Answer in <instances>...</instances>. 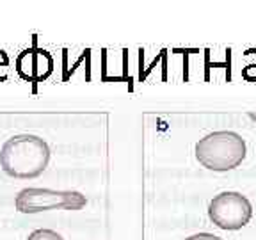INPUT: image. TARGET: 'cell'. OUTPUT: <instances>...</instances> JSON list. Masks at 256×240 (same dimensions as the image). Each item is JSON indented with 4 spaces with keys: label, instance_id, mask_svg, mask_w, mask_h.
Returning <instances> with one entry per match:
<instances>
[{
    "label": "cell",
    "instance_id": "1",
    "mask_svg": "<svg viewBox=\"0 0 256 240\" xmlns=\"http://www.w3.org/2000/svg\"><path fill=\"white\" fill-rule=\"evenodd\" d=\"M50 162V148L34 134H20L8 139L0 150L2 171L11 178L30 180L41 176Z\"/></svg>",
    "mask_w": 256,
    "mask_h": 240
},
{
    "label": "cell",
    "instance_id": "2",
    "mask_svg": "<svg viewBox=\"0 0 256 240\" xmlns=\"http://www.w3.org/2000/svg\"><path fill=\"white\" fill-rule=\"evenodd\" d=\"M196 158L210 171L224 172L238 168L246 158V140L232 130H220L204 136L196 144Z\"/></svg>",
    "mask_w": 256,
    "mask_h": 240
},
{
    "label": "cell",
    "instance_id": "3",
    "mask_svg": "<svg viewBox=\"0 0 256 240\" xmlns=\"http://www.w3.org/2000/svg\"><path fill=\"white\" fill-rule=\"evenodd\" d=\"M88 200L78 190H52V188L27 187L14 198V206L20 214H40L46 210H82Z\"/></svg>",
    "mask_w": 256,
    "mask_h": 240
},
{
    "label": "cell",
    "instance_id": "4",
    "mask_svg": "<svg viewBox=\"0 0 256 240\" xmlns=\"http://www.w3.org/2000/svg\"><path fill=\"white\" fill-rule=\"evenodd\" d=\"M208 217L217 228L235 232L251 220L252 204L240 192H220L208 204Z\"/></svg>",
    "mask_w": 256,
    "mask_h": 240
},
{
    "label": "cell",
    "instance_id": "5",
    "mask_svg": "<svg viewBox=\"0 0 256 240\" xmlns=\"http://www.w3.org/2000/svg\"><path fill=\"white\" fill-rule=\"evenodd\" d=\"M16 73L27 82H43L54 72V57L40 46H30L16 57Z\"/></svg>",
    "mask_w": 256,
    "mask_h": 240
},
{
    "label": "cell",
    "instance_id": "6",
    "mask_svg": "<svg viewBox=\"0 0 256 240\" xmlns=\"http://www.w3.org/2000/svg\"><path fill=\"white\" fill-rule=\"evenodd\" d=\"M27 240H64L62 235L54 230H34Z\"/></svg>",
    "mask_w": 256,
    "mask_h": 240
},
{
    "label": "cell",
    "instance_id": "7",
    "mask_svg": "<svg viewBox=\"0 0 256 240\" xmlns=\"http://www.w3.org/2000/svg\"><path fill=\"white\" fill-rule=\"evenodd\" d=\"M8 70H9V56L0 50V80L8 78Z\"/></svg>",
    "mask_w": 256,
    "mask_h": 240
},
{
    "label": "cell",
    "instance_id": "8",
    "mask_svg": "<svg viewBox=\"0 0 256 240\" xmlns=\"http://www.w3.org/2000/svg\"><path fill=\"white\" fill-rule=\"evenodd\" d=\"M185 240H224L217 235H212V233H196V235H190Z\"/></svg>",
    "mask_w": 256,
    "mask_h": 240
},
{
    "label": "cell",
    "instance_id": "9",
    "mask_svg": "<svg viewBox=\"0 0 256 240\" xmlns=\"http://www.w3.org/2000/svg\"><path fill=\"white\" fill-rule=\"evenodd\" d=\"M249 118H251L252 121H256V112H249Z\"/></svg>",
    "mask_w": 256,
    "mask_h": 240
}]
</instances>
